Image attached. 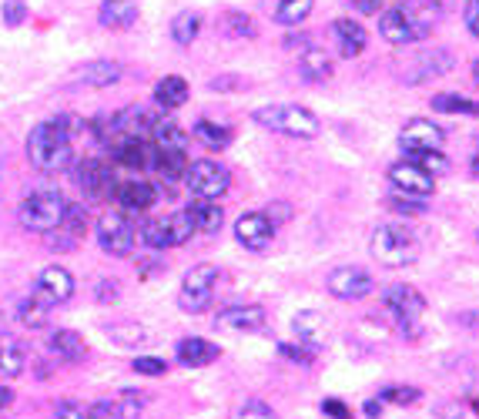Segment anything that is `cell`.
Returning <instances> with one entry per match:
<instances>
[{"label": "cell", "mask_w": 479, "mask_h": 419, "mask_svg": "<svg viewBox=\"0 0 479 419\" xmlns=\"http://www.w3.org/2000/svg\"><path fill=\"white\" fill-rule=\"evenodd\" d=\"M71 131L75 121L58 115L54 121H41L27 135V158L41 171H64L71 165Z\"/></svg>", "instance_id": "1"}, {"label": "cell", "mask_w": 479, "mask_h": 419, "mask_svg": "<svg viewBox=\"0 0 479 419\" xmlns=\"http://www.w3.org/2000/svg\"><path fill=\"white\" fill-rule=\"evenodd\" d=\"M369 249L379 258V265H386V269H403V265H412L420 258V239L412 235V228H405L399 222L379 225L373 232Z\"/></svg>", "instance_id": "2"}, {"label": "cell", "mask_w": 479, "mask_h": 419, "mask_svg": "<svg viewBox=\"0 0 479 419\" xmlns=\"http://www.w3.org/2000/svg\"><path fill=\"white\" fill-rule=\"evenodd\" d=\"M64 211H67V202L58 192H34L20 202L17 209V222L24 225L27 232H37V235H51L58 232L60 222H64Z\"/></svg>", "instance_id": "3"}, {"label": "cell", "mask_w": 479, "mask_h": 419, "mask_svg": "<svg viewBox=\"0 0 479 419\" xmlns=\"http://www.w3.org/2000/svg\"><path fill=\"white\" fill-rule=\"evenodd\" d=\"M252 118L258 121L262 128H271V131H282V135H292V138H315L322 131L318 118L302 105H265V107H258Z\"/></svg>", "instance_id": "4"}, {"label": "cell", "mask_w": 479, "mask_h": 419, "mask_svg": "<svg viewBox=\"0 0 479 419\" xmlns=\"http://www.w3.org/2000/svg\"><path fill=\"white\" fill-rule=\"evenodd\" d=\"M215 282H218V269L211 262H201V265H192L181 279V292H178V305L181 312L188 315H201L211 305V296H215Z\"/></svg>", "instance_id": "5"}, {"label": "cell", "mask_w": 479, "mask_h": 419, "mask_svg": "<svg viewBox=\"0 0 479 419\" xmlns=\"http://www.w3.org/2000/svg\"><path fill=\"white\" fill-rule=\"evenodd\" d=\"M426 30H429V20H422L412 7H389L379 14V34L396 47L416 44L426 37Z\"/></svg>", "instance_id": "6"}, {"label": "cell", "mask_w": 479, "mask_h": 419, "mask_svg": "<svg viewBox=\"0 0 479 419\" xmlns=\"http://www.w3.org/2000/svg\"><path fill=\"white\" fill-rule=\"evenodd\" d=\"M185 185H188V192L195 198L218 202V198L232 188V175H228L225 165L201 158V162H192V165H188V171H185Z\"/></svg>", "instance_id": "7"}, {"label": "cell", "mask_w": 479, "mask_h": 419, "mask_svg": "<svg viewBox=\"0 0 479 419\" xmlns=\"http://www.w3.org/2000/svg\"><path fill=\"white\" fill-rule=\"evenodd\" d=\"M75 181L90 202H107V198L118 195V175H114V168L107 165V162H101V158H84V162H77Z\"/></svg>", "instance_id": "8"}, {"label": "cell", "mask_w": 479, "mask_h": 419, "mask_svg": "<svg viewBox=\"0 0 479 419\" xmlns=\"http://www.w3.org/2000/svg\"><path fill=\"white\" fill-rule=\"evenodd\" d=\"M382 302H386V312L396 319V326L403 332L420 329V315L426 312V299H422L420 289H412V285H389L382 292Z\"/></svg>", "instance_id": "9"}, {"label": "cell", "mask_w": 479, "mask_h": 419, "mask_svg": "<svg viewBox=\"0 0 479 419\" xmlns=\"http://www.w3.org/2000/svg\"><path fill=\"white\" fill-rule=\"evenodd\" d=\"M135 239H137L135 225L128 222L124 211H107V215H101V222H98V241H101V249H105L107 255H114V258L131 255Z\"/></svg>", "instance_id": "10"}, {"label": "cell", "mask_w": 479, "mask_h": 419, "mask_svg": "<svg viewBox=\"0 0 479 419\" xmlns=\"http://www.w3.org/2000/svg\"><path fill=\"white\" fill-rule=\"evenodd\" d=\"M326 285H329V292L335 299H345V302L365 299L375 289L373 275L365 269H359V265H339V269H332Z\"/></svg>", "instance_id": "11"}, {"label": "cell", "mask_w": 479, "mask_h": 419, "mask_svg": "<svg viewBox=\"0 0 479 419\" xmlns=\"http://www.w3.org/2000/svg\"><path fill=\"white\" fill-rule=\"evenodd\" d=\"M235 239L248 252H265L271 245V239H275V225L269 222L265 211H245L239 222H235Z\"/></svg>", "instance_id": "12"}, {"label": "cell", "mask_w": 479, "mask_h": 419, "mask_svg": "<svg viewBox=\"0 0 479 419\" xmlns=\"http://www.w3.org/2000/svg\"><path fill=\"white\" fill-rule=\"evenodd\" d=\"M111 158L124 168H135V171H154L158 148L151 145V138H121L111 148Z\"/></svg>", "instance_id": "13"}, {"label": "cell", "mask_w": 479, "mask_h": 419, "mask_svg": "<svg viewBox=\"0 0 479 419\" xmlns=\"http://www.w3.org/2000/svg\"><path fill=\"white\" fill-rule=\"evenodd\" d=\"M34 296H41V299L54 309V305H60V302H67L75 296V275L67 269H60V265H47V269L37 275Z\"/></svg>", "instance_id": "14"}, {"label": "cell", "mask_w": 479, "mask_h": 419, "mask_svg": "<svg viewBox=\"0 0 479 419\" xmlns=\"http://www.w3.org/2000/svg\"><path fill=\"white\" fill-rule=\"evenodd\" d=\"M450 71H452V51L433 47V51H426V54H420V58L409 64L405 81L409 84H426V81H436V77L450 75Z\"/></svg>", "instance_id": "15"}, {"label": "cell", "mask_w": 479, "mask_h": 419, "mask_svg": "<svg viewBox=\"0 0 479 419\" xmlns=\"http://www.w3.org/2000/svg\"><path fill=\"white\" fill-rule=\"evenodd\" d=\"M389 181L392 188L399 192V195L405 198H429L433 195V178L426 175V171H420L416 165H409V162H399V165L389 168Z\"/></svg>", "instance_id": "16"}, {"label": "cell", "mask_w": 479, "mask_h": 419, "mask_svg": "<svg viewBox=\"0 0 479 419\" xmlns=\"http://www.w3.org/2000/svg\"><path fill=\"white\" fill-rule=\"evenodd\" d=\"M215 326L225 332H258L265 329V309L262 305H228L215 315Z\"/></svg>", "instance_id": "17"}, {"label": "cell", "mask_w": 479, "mask_h": 419, "mask_svg": "<svg viewBox=\"0 0 479 419\" xmlns=\"http://www.w3.org/2000/svg\"><path fill=\"white\" fill-rule=\"evenodd\" d=\"M443 128L439 124H433V121L426 118H416L409 121L403 128V135H399V141H403V151L409 154V151H436L443 148Z\"/></svg>", "instance_id": "18"}, {"label": "cell", "mask_w": 479, "mask_h": 419, "mask_svg": "<svg viewBox=\"0 0 479 419\" xmlns=\"http://www.w3.org/2000/svg\"><path fill=\"white\" fill-rule=\"evenodd\" d=\"M332 34H335V41H339V54L342 58H359L365 44H369V34L362 28L359 20H352V17H339L335 24H332Z\"/></svg>", "instance_id": "19"}, {"label": "cell", "mask_w": 479, "mask_h": 419, "mask_svg": "<svg viewBox=\"0 0 479 419\" xmlns=\"http://www.w3.org/2000/svg\"><path fill=\"white\" fill-rule=\"evenodd\" d=\"M175 356H178L181 366H188V369H201V366H211V362L222 356V349L208 339H198V336H188V339H181L178 349H175Z\"/></svg>", "instance_id": "20"}, {"label": "cell", "mask_w": 479, "mask_h": 419, "mask_svg": "<svg viewBox=\"0 0 479 419\" xmlns=\"http://www.w3.org/2000/svg\"><path fill=\"white\" fill-rule=\"evenodd\" d=\"M118 205L124 211H148L154 202H158V188L151 185V181H124V185H118Z\"/></svg>", "instance_id": "21"}, {"label": "cell", "mask_w": 479, "mask_h": 419, "mask_svg": "<svg viewBox=\"0 0 479 419\" xmlns=\"http://www.w3.org/2000/svg\"><path fill=\"white\" fill-rule=\"evenodd\" d=\"M185 215L192 218V228L195 232H205V235H215V232H222V225H225V211L218 202H205V198H195Z\"/></svg>", "instance_id": "22"}, {"label": "cell", "mask_w": 479, "mask_h": 419, "mask_svg": "<svg viewBox=\"0 0 479 419\" xmlns=\"http://www.w3.org/2000/svg\"><path fill=\"white\" fill-rule=\"evenodd\" d=\"M47 349L64 362H81L88 356V345H84V339L75 329H54L47 336Z\"/></svg>", "instance_id": "23"}, {"label": "cell", "mask_w": 479, "mask_h": 419, "mask_svg": "<svg viewBox=\"0 0 479 419\" xmlns=\"http://www.w3.org/2000/svg\"><path fill=\"white\" fill-rule=\"evenodd\" d=\"M27 369V352L17 343L11 332H0V376L4 379H17Z\"/></svg>", "instance_id": "24"}, {"label": "cell", "mask_w": 479, "mask_h": 419, "mask_svg": "<svg viewBox=\"0 0 479 419\" xmlns=\"http://www.w3.org/2000/svg\"><path fill=\"white\" fill-rule=\"evenodd\" d=\"M151 145L158 151H185L188 154V135L171 118H154V124H151Z\"/></svg>", "instance_id": "25"}, {"label": "cell", "mask_w": 479, "mask_h": 419, "mask_svg": "<svg viewBox=\"0 0 479 419\" xmlns=\"http://www.w3.org/2000/svg\"><path fill=\"white\" fill-rule=\"evenodd\" d=\"M98 20L111 30H128L137 20V4L135 0H105L98 11Z\"/></svg>", "instance_id": "26"}, {"label": "cell", "mask_w": 479, "mask_h": 419, "mask_svg": "<svg viewBox=\"0 0 479 419\" xmlns=\"http://www.w3.org/2000/svg\"><path fill=\"white\" fill-rule=\"evenodd\" d=\"M188 94H192V88H188V81L178 75H168L161 77L158 84H154V101L165 107V111H175V107H181L185 101H188Z\"/></svg>", "instance_id": "27"}, {"label": "cell", "mask_w": 479, "mask_h": 419, "mask_svg": "<svg viewBox=\"0 0 479 419\" xmlns=\"http://www.w3.org/2000/svg\"><path fill=\"white\" fill-rule=\"evenodd\" d=\"M299 75L305 77V81H312V84H318V81H329L332 77V58L322 51V47H305L299 58Z\"/></svg>", "instance_id": "28"}, {"label": "cell", "mask_w": 479, "mask_h": 419, "mask_svg": "<svg viewBox=\"0 0 479 419\" xmlns=\"http://www.w3.org/2000/svg\"><path fill=\"white\" fill-rule=\"evenodd\" d=\"M295 336H299L302 345H309V349H322L326 345V319L318 312H299L295 315Z\"/></svg>", "instance_id": "29"}, {"label": "cell", "mask_w": 479, "mask_h": 419, "mask_svg": "<svg viewBox=\"0 0 479 419\" xmlns=\"http://www.w3.org/2000/svg\"><path fill=\"white\" fill-rule=\"evenodd\" d=\"M77 77L88 88H111L114 81H121V64L118 60H90L77 71Z\"/></svg>", "instance_id": "30"}, {"label": "cell", "mask_w": 479, "mask_h": 419, "mask_svg": "<svg viewBox=\"0 0 479 419\" xmlns=\"http://www.w3.org/2000/svg\"><path fill=\"white\" fill-rule=\"evenodd\" d=\"M201 34V14L198 11H178L171 17V41L181 47H188Z\"/></svg>", "instance_id": "31"}, {"label": "cell", "mask_w": 479, "mask_h": 419, "mask_svg": "<svg viewBox=\"0 0 479 419\" xmlns=\"http://www.w3.org/2000/svg\"><path fill=\"white\" fill-rule=\"evenodd\" d=\"M312 4L315 0H275L271 17H275L279 24H285V28H295V24H302L305 17L312 14Z\"/></svg>", "instance_id": "32"}, {"label": "cell", "mask_w": 479, "mask_h": 419, "mask_svg": "<svg viewBox=\"0 0 479 419\" xmlns=\"http://www.w3.org/2000/svg\"><path fill=\"white\" fill-rule=\"evenodd\" d=\"M188 165H192V162H188V154H185V151H158L154 171H158L165 181H178V178H185Z\"/></svg>", "instance_id": "33"}, {"label": "cell", "mask_w": 479, "mask_h": 419, "mask_svg": "<svg viewBox=\"0 0 479 419\" xmlns=\"http://www.w3.org/2000/svg\"><path fill=\"white\" fill-rule=\"evenodd\" d=\"M405 162H409V165H416L420 171H426L429 178L443 175V171L450 168V158L443 154V148H436V151H409V154H405Z\"/></svg>", "instance_id": "34"}, {"label": "cell", "mask_w": 479, "mask_h": 419, "mask_svg": "<svg viewBox=\"0 0 479 419\" xmlns=\"http://www.w3.org/2000/svg\"><path fill=\"white\" fill-rule=\"evenodd\" d=\"M195 141H201V145H205V148H211V151H222V148H228L232 131H228L225 124H215V121H198V124H195Z\"/></svg>", "instance_id": "35"}, {"label": "cell", "mask_w": 479, "mask_h": 419, "mask_svg": "<svg viewBox=\"0 0 479 419\" xmlns=\"http://www.w3.org/2000/svg\"><path fill=\"white\" fill-rule=\"evenodd\" d=\"M17 319H20L24 326H30V329H41V326H47V319H51V305H47L41 296H30V299L20 302Z\"/></svg>", "instance_id": "36"}, {"label": "cell", "mask_w": 479, "mask_h": 419, "mask_svg": "<svg viewBox=\"0 0 479 419\" xmlns=\"http://www.w3.org/2000/svg\"><path fill=\"white\" fill-rule=\"evenodd\" d=\"M141 241L161 252V249H171V228H168V218H151V222L141 225Z\"/></svg>", "instance_id": "37"}, {"label": "cell", "mask_w": 479, "mask_h": 419, "mask_svg": "<svg viewBox=\"0 0 479 419\" xmlns=\"http://www.w3.org/2000/svg\"><path fill=\"white\" fill-rule=\"evenodd\" d=\"M433 107L443 115H473V118H479V101H469L463 94H436Z\"/></svg>", "instance_id": "38"}, {"label": "cell", "mask_w": 479, "mask_h": 419, "mask_svg": "<svg viewBox=\"0 0 479 419\" xmlns=\"http://www.w3.org/2000/svg\"><path fill=\"white\" fill-rule=\"evenodd\" d=\"M58 232H64L67 239H81L84 232H88V209L84 205H71L67 202V211H64V222H60Z\"/></svg>", "instance_id": "39"}, {"label": "cell", "mask_w": 479, "mask_h": 419, "mask_svg": "<svg viewBox=\"0 0 479 419\" xmlns=\"http://www.w3.org/2000/svg\"><path fill=\"white\" fill-rule=\"evenodd\" d=\"M222 30H225L228 37H255V24L248 14H241V11H225L222 14Z\"/></svg>", "instance_id": "40"}, {"label": "cell", "mask_w": 479, "mask_h": 419, "mask_svg": "<svg viewBox=\"0 0 479 419\" xmlns=\"http://www.w3.org/2000/svg\"><path fill=\"white\" fill-rule=\"evenodd\" d=\"M168 228H171V249L175 245H185V241L195 235V228H192V218L178 211V215H168Z\"/></svg>", "instance_id": "41"}, {"label": "cell", "mask_w": 479, "mask_h": 419, "mask_svg": "<svg viewBox=\"0 0 479 419\" xmlns=\"http://www.w3.org/2000/svg\"><path fill=\"white\" fill-rule=\"evenodd\" d=\"M379 399H382V403L405 406V403H416V399H420V390H412V386H389V390L379 392Z\"/></svg>", "instance_id": "42"}, {"label": "cell", "mask_w": 479, "mask_h": 419, "mask_svg": "<svg viewBox=\"0 0 479 419\" xmlns=\"http://www.w3.org/2000/svg\"><path fill=\"white\" fill-rule=\"evenodd\" d=\"M114 406H118L121 419H137L141 416V409H145V399H141L137 392H121V399Z\"/></svg>", "instance_id": "43"}, {"label": "cell", "mask_w": 479, "mask_h": 419, "mask_svg": "<svg viewBox=\"0 0 479 419\" xmlns=\"http://www.w3.org/2000/svg\"><path fill=\"white\" fill-rule=\"evenodd\" d=\"M235 419H279V416H275V409L265 406L262 399H248V403L235 413Z\"/></svg>", "instance_id": "44"}, {"label": "cell", "mask_w": 479, "mask_h": 419, "mask_svg": "<svg viewBox=\"0 0 479 419\" xmlns=\"http://www.w3.org/2000/svg\"><path fill=\"white\" fill-rule=\"evenodd\" d=\"M131 369L141 376H165L168 373V362L158 360V356H137L135 362H131Z\"/></svg>", "instance_id": "45"}, {"label": "cell", "mask_w": 479, "mask_h": 419, "mask_svg": "<svg viewBox=\"0 0 479 419\" xmlns=\"http://www.w3.org/2000/svg\"><path fill=\"white\" fill-rule=\"evenodd\" d=\"M279 352H282L285 360H292V362H299V366H312V349H309V345H292V343H282L279 345Z\"/></svg>", "instance_id": "46"}, {"label": "cell", "mask_w": 479, "mask_h": 419, "mask_svg": "<svg viewBox=\"0 0 479 419\" xmlns=\"http://www.w3.org/2000/svg\"><path fill=\"white\" fill-rule=\"evenodd\" d=\"M24 17H27V4H24V0H7V4H4V24H7V28L24 24Z\"/></svg>", "instance_id": "47"}, {"label": "cell", "mask_w": 479, "mask_h": 419, "mask_svg": "<svg viewBox=\"0 0 479 419\" xmlns=\"http://www.w3.org/2000/svg\"><path fill=\"white\" fill-rule=\"evenodd\" d=\"M84 419H121L118 406L101 399V403H94L90 409H84Z\"/></svg>", "instance_id": "48"}, {"label": "cell", "mask_w": 479, "mask_h": 419, "mask_svg": "<svg viewBox=\"0 0 479 419\" xmlns=\"http://www.w3.org/2000/svg\"><path fill=\"white\" fill-rule=\"evenodd\" d=\"M322 413L332 419H352V409L342 399H322Z\"/></svg>", "instance_id": "49"}, {"label": "cell", "mask_w": 479, "mask_h": 419, "mask_svg": "<svg viewBox=\"0 0 479 419\" xmlns=\"http://www.w3.org/2000/svg\"><path fill=\"white\" fill-rule=\"evenodd\" d=\"M463 20H466V28H469V34L479 37V0H469V4H466Z\"/></svg>", "instance_id": "50"}, {"label": "cell", "mask_w": 479, "mask_h": 419, "mask_svg": "<svg viewBox=\"0 0 479 419\" xmlns=\"http://www.w3.org/2000/svg\"><path fill=\"white\" fill-rule=\"evenodd\" d=\"M54 419H84V409L67 399V403L58 406V416H54Z\"/></svg>", "instance_id": "51"}, {"label": "cell", "mask_w": 479, "mask_h": 419, "mask_svg": "<svg viewBox=\"0 0 479 419\" xmlns=\"http://www.w3.org/2000/svg\"><path fill=\"white\" fill-rule=\"evenodd\" d=\"M389 205H392V209H399V211H409V215H416V211H422V205H412L409 198H405V202H403V198H392Z\"/></svg>", "instance_id": "52"}, {"label": "cell", "mask_w": 479, "mask_h": 419, "mask_svg": "<svg viewBox=\"0 0 479 419\" xmlns=\"http://www.w3.org/2000/svg\"><path fill=\"white\" fill-rule=\"evenodd\" d=\"M356 4V11H362V14H375L379 11V0H352Z\"/></svg>", "instance_id": "53"}, {"label": "cell", "mask_w": 479, "mask_h": 419, "mask_svg": "<svg viewBox=\"0 0 479 419\" xmlns=\"http://www.w3.org/2000/svg\"><path fill=\"white\" fill-rule=\"evenodd\" d=\"M365 416H369V419L382 416V399H369V403H365Z\"/></svg>", "instance_id": "54"}, {"label": "cell", "mask_w": 479, "mask_h": 419, "mask_svg": "<svg viewBox=\"0 0 479 419\" xmlns=\"http://www.w3.org/2000/svg\"><path fill=\"white\" fill-rule=\"evenodd\" d=\"M11 403H14V392L7 390V386H0V409H7Z\"/></svg>", "instance_id": "55"}, {"label": "cell", "mask_w": 479, "mask_h": 419, "mask_svg": "<svg viewBox=\"0 0 479 419\" xmlns=\"http://www.w3.org/2000/svg\"><path fill=\"white\" fill-rule=\"evenodd\" d=\"M469 168H473V175L479 178V148H476V154H473V162H469Z\"/></svg>", "instance_id": "56"}, {"label": "cell", "mask_w": 479, "mask_h": 419, "mask_svg": "<svg viewBox=\"0 0 479 419\" xmlns=\"http://www.w3.org/2000/svg\"><path fill=\"white\" fill-rule=\"evenodd\" d=\"M473 77H476V84H479V58H476V64H473Z\"/></svg>", "instance_id": "57"}]
</instances>
